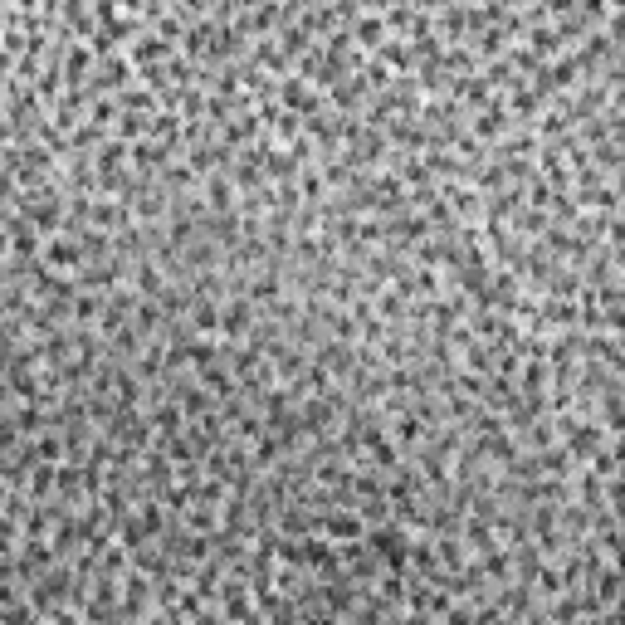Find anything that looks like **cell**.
Masks as SVG:
<instances>
[{
  "mask_svg": "<svg viewBox=\"0 0 625 625\" xmlns=\"http://www.w3.org/2000/svg\"><path fill=\"white\" fill-rule=\"evenodd\" d=\"M220 327H225V332H244V327H249V303H230L225 317H220Z\"/></svg>",
  "mask_w": 625,
  "mask_h": 625,
  "instance_id": "1",
  "label": "cell"
},
{
  "mask_svg": "<svg viewBox=\"0 0 625 625\" xmlns=\"http://www.w3.org/2000/svg\"><path fill=\"white\" fill-rule=\"evenodd\" d=\"M327 532H332V537H357V532H362V522L337 513V518H327Z\"/></svg>",
  "mask_w": 625,
  "mask_h": 625,
  "instance_id": "2",
  "label": "cell"
}]
</instances>
